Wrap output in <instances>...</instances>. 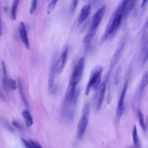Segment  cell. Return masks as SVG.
<instances>
[{"label": "cell", "mask_w": 148, "mask_h": 148, "mask_svg": "<svg viewBox=\"0 0 148 148\" xmlns=\"http://www.w3.org/2000/svg\"><path fill=\"white\" fill-rule=\"evenodd\" d=\"M105 12L106 6L105 5L98 9V10L94 13V14L92 16L91 25L88 30L91 31L94 34H96L98 27L100 25L101 22L103 18Z\"/></svg>", "instance_id": "8992f818"}, {"label": "cell", "mask_w": 148, "mask_h": 148, "mask_svg": "<svg viewBox=\"0 0 148 148\" xmlns=\"http://www.w3.org/2000/svg\"><path fill=\"white\" fill-rule=\"evenodd\" d=\"M136 0H121L119 8L123 14V17H126L130 13L136 4Z\"/></svg>", "instance_id": "9c48e42d"}, {"label": "cell", "mask_w": 148, "mask_h": 148, "mask_svg": "<svg viewBox=\"0 0 148 148\" xmlns=\"http://www.w3.org/2000/svg\"><path fill=\"white\" fill-rule=\"evenodd\" d=\"M21 142L25 148H33L32 144L30 140H27L24 138H21Z\"/></svg>", "instance_id": "cb8c5ba5"}, {"label": "cell", "mask_w": 148, "mask_h": 148, "mask_svg": "<svg viewBox=\"0 0 148 148\" xmlns=\"http://www.w3.org/2000/svg\"><path fill=\"white\" fill-rule=\"evenodd\" d=\"M56 62H54L51 65L49 75V79H48V88L50 90H51L54 87V80H55V76L56 75V66H55Z\"/></svg>", "instance_id": "5bb4252c"}, {"label": "cell", "mask_w": 148, "mask_h": 148, "mask_svg": "<svg viewBox=\"0 0 148 148\" xmlns=\"http://www.w3.org/2000/svg\"><path fill=\"white\" fill-rule=\"evenodd\" d=\"M90 114V105L89 103H86L82 112V114L77 124V136L78 139H80L84 135L85 130L87 128L88 123Z\"/></svg>", "instance_id": "277c9868"}, {"label": "cell", "mask_w": 148, "mask_h": 148, "mask_svg": "<svg viewBox=\"0 0 148 148\" xmlns=\"http://www.w3.org/2000/svg\"><path fill=\"white\" fill-rule=\"evenodd\" d=\"M91 11V6L85 5L83 6L78 17V25H80L87 18Z\"/></svg>", "instance_id": "4fadbf2b"}, {"label": "cell", "mask_w": 148, "mask_h": 148, "mask_svg": "<svg viewBox=\"0 0 148 148\" xmlns=\"http://www.w3.org/2000/svg\"><path fill=\"white\" fill-rule=\"evenodd\" d=\"M79 95V90L76 88V86L69 84L62 106V115L67 121L73 119Z\"/></svg>", "instance_id": "6da1fadb"}, {"label": "cell", "mask_w": 148, "mask_h": 148, "mask_svg": "<svg viewBox=\"0 0 148 148\" xmlns=\"http://www.w3.org/2000/svg\"><path fill=\"white\" fill-rule=\"evenodd\" d=\"M132 135V140H133L134 145L136 147L140 148V140H139V138L138 135L137 128H136V126L135 125H134Z\"/></svg>", "instance_id": "ac0fdd59"}, {"label": "cell", "mask_w": 148, "mask_h": 148, "mask_svg": "<svg viewBox=\"0 0 148 148\" xmlns=\"http://www.w3.org/2000/svg\"><path fill=\"white\" fill-rule=\"evenodd\" d=\"M58 1V0H51V2L49 3V4L48 5V6L47 7L46 12H47V14H50V13H52V12L54 9Z\"/></svg>", "instance_id": "44dd1931"}, {"label": "cell", "mask_w": 148, "mask_h": 148, "mask_svg": "<svg viewBox=\"0 0 148 148\" xmlns=\"http://www.w3.org/2000/svg\"><path fill=\"white\" fill-rule=\"evenodd\" d=\"M78 2H79V0H72L71 6H70V12L71 14H73L75 12V10L78 4Z\"/></svg>", "instance_id": "d4e9b609"}, {"label": "cell", "mask_w": 148, "mask_h": 148, "mask_svg": "<svg viewBox=\"0 0 148 148\" xmlns=\"http://www.w3.org/2000/svg\"><path fill=\"white\" fill-rule=\"evenodd\" d=\"M20 0H13L11 7V18L12 20H15L16 18L17 10Z\"/></svg>", "instance_id": "d6986e66"}, {"label": "cell", "mask_w": 148, "mask_h": 148, "mask_svg": "<svg viewBox=\"0 0 148 148\" xmlns=\"http://www.w3.org/2000/svg\"><path fill=\"white\" fill-rule=\"evenodd\" d=\"M148 28V17L147 18V20L145 25V28Z\"/></svg>", "instance_id": "f546056e"}, {"label": "cell", "mask_w": 148, "mask_h": 148, "mask_svg": "<svg viewBox=\"0 0 148 148\" xmlns=\"http://www.w3.org/2000/svg\"><path fill=\"white\" fill-rule=\"evenodd\" d=\"M103 69L101 66H96L92 71L90 79L85 89V95H88L91 88L95 90L99 87L101 81V75Z\"/></svg>", "instance_id": "3957f363"}, {"label": "cell", "mask_w": 148, "mask_h": 148, "mask_svg": "<svg viewBox=\"0 0 148 148\" xmlns=\"http://www.w3.org/2000/svg\"><path fill=\"white\" fill-rule=\"evenodd\" d=\"M148 84V72L146 71L140 80V83L139 84V92L140 94L143 92V91L145 90L146 87H147Z\"/></svg>", "instance_id": "2e32d148"}, {"label": "cell", "mask_w": 148, "mask_h": 148, "mask_svg": "<svg viewBox=\"0 0 148 148\" xmlns=\"http://www.w3.org/2000/svg\"><path fill=\"white\" fill-rule=\"evenodd\" d=\"M85 62L86 60L84 57H81L79 60L77 64L75 65L73 70L69 81V84L76 86V85L79 83L83 73Z\"/></svg>", "instance_id": "5b68a950"}, {"label": "cell", "mask_w": 148, "mask_h": 148, "mask_svg": "<svg viewBox=\"0 0 148 148\" xmlns=\"http://www.w3.org/2000/svg\"><path fill=\"white\" fill-rule=\"evenodd\" d=\"M32 144V146H33V148H43L41 145L38 143L37 142L35 141V140H30Z\"/></svg>", "instance_id": "4316f807"}, {"label": "cell", "mask_w": 148, "mask_h": 148, "mask_svg": "<svg viewBox=\"0 0 148 148\" xmlns=\"http://www.w3.org/2000/svg\"><path fill=\"white\" fill-rule=\"evenodd\" d=\"M138 114L139 122L140 126L141 128L142 129V130L143 131L146 132V130H147V127H146V123H145V120H144V116H143V113L140 111H139V110L138 112Z\"/></svg>", "instance_id": "ffe728a7"}, {"label": "cell", "mask_w": 148, "mask_h": 148, "mask_svg": "<svg viewBox=\"0 0 148 148\" xmlns=\"http://www.w3.org/2000/svg\"><path fill=\"white\" fill-rule=\"evenodd\" d=\"M18 33L20 37V39L24 44V46L28 49L29 50L30 45L28 38L27 32L25 28V25L23 21H21L18 24Z\"/></svg>", "instance_id": "30bf717a"}, {"label": "cell", "mask_w": 148, "mask_h": 148, "mask_svg": "<svg viewBox=\"0 0 148 148\" xmlns=\"http://www.w3.org/2000/svg\"><path fill=\"white\" fill-rule=\"evenodd\" d=\"M147 3H148V0H142V3H141V5H140L141 8L144 9L146 6Z\"/></svg>", "instance_id": "83f0119b"}, {"label": "cell", "mask_w": 148, "mask_h": 148, "mask_svg": "<svg viewBox=\"0 0 148 148\" xmlns=\"http://www.w3.org/2000/svg\"><path fill=\"white\" fill-rule=\"evenodd\" d=\"M123 18V12L120 9L117 7L116 11L109 19L106 29L101 36V43L104 42L108 38L112 37L116 34Z\"/></svg>", "instance_id": "7a4b0ae2"}, {"label": "cell", "mask_w": 148, "mask_h": 148, "mask_svg": "<svg viewBox=\"0 0 148 148\" xmlns=\"http://www.w3.org/2000/svg\"><path fill=\"white\" fill-rule=\"evenodd\" d=\"M128 87V80H126V82L124 83L123 90L121 92V94L120 95L118 103H117V107L116 110V119L119 120L122 115L123 114L124 110H125V105H124V100H125V97L127 92V90Z\"/></svg>", "instance_id": "52a82bcc"}, {"label": "cell", "mask_w": 148, "mask_h": 148, "mask_svg": "<svg viewBox=\"0 0 148 148\" xmlns=\"http://www.w3.org/2000/svg\"><path fill=\"white\" fill-rule=\"evenodd\" d=\"M2 21H1V14H0V36L2 35Z\"/></svg>", "instance_id": "f1b7e54d"}, {"label": "cell", "mask_w": 148, "mask_h": 148, "mask_svg": "<svg viewBox=\"0 0 148 148\" xmlns=\"http://www.w3.org/2000/svg\"><path fill=\"white\" fill-rule=\"evenodd\" d=\"M68 53V50L66 48L61 53L57 61L56 62V72L57 75H60L63 71L66 64Z\"/></svg>", "instance_id": "ba28073f"}, {"label": "cell", "mask_w": 148, "mask_h": 148, "mask_svg": "<svg viewBox=\"0 0 148 148\" xmlns=\"http://www.w3.org/2000/svg\"><path fill=\"white\" fill-rule=\"evenodd\" d=\"M22 116L27 127H31L33 124V119L29 112L27 109L24 110L22 112Z\"/></svg>", "instance_id": "9a60e30c"}, {"label": "cell", "mask_w": 148, "mask_h": 148, "mask_svg": "<svg viewBox=\"0 0 148 148\" xmlns=\"http://www.w3.org/2000/svg\"><path fill=\"white\" fill-rule=\"evenodd\" d=\"M12 124L13 125V126L19 130H21L22 127H21V125H20V124L16 120H13L12 121Z\"/></svg>", "instance_id": "484cf974"}, {"label": "cell", "mask_w": 148, "mask_h": 148, "mask_svg": "<svg viewBox=\"0 0 148 148\" xmlns=\"http://www.w3.org/2000/svg\"><path fill=\"white\" fill-rule=\"evenodd\" d=\"M38 0H31V5L29 8V13L33 14L36 9Z\"/></svg>", "instance_id": "603a6c76"}, {"label": "cell", "mask_w": 148, "mask_h": 148, "mask_svg": "<svg viewBox=\"0 0 148 148\" xmlns=\"http://www.w3.org/2000/svg\"><path fill=\"white\" fill-rule=\"evenodd\" d=\"M124 43H122L115 51L110 64V69L111 70L116 66V65L117 64V62L120 60L123 51L124 50Z\"/></svg>", "instance_id": "8fae6325"}, {"label": "cell", "mask_w": 148, "mask_h": 148, "mask_svg": "<svg viewBox=\"0 0 148 148\" xmlns=\"http://www.w3.org/2000/svg\"><path fill=\"white\" fill-rule=\"evenodd\" d=\"M106 88V80H105L101 83V84L100 85L99 88L98 97V100H97V110H99L102 106V105L104 98H105Z\"/></svg>", "instance_id": "7c38bea8"}, {"label": "cell", "mask_w": 148, "mask_h": 148, "mask_svg": "<svg viewBox=\"0 0 148 148\" xmlns=\"http://www.w3.org/2000/svg\"><path fill=\"white\" fill-rule=\"evenodd\" d=\"M148 58V50H147V53H146V59Z\"/></svg>", "instance_id": "4dcf8cb0"}, {"label": "cell", "mask_w": 148, "mask_h": 148, "mask_svg": "<svg viewBox=\"0 0 148 148\" xmlns=\"http://www.w3.org/2000/svg\"><path fill=\"white\" fill-rule=\"evenodd\" d=\"M17 83H18V90H19V92H20V94L21 98L22 99V101H23V103H24V105H26L28 107V104L27 100L26 99L25 95V93H24V89H23L22 82H21V79L20 78L18 80Z\"/></svg>", "instance_id": "e0dca14e"}, {"label": "cell", "mask_w": 148, "mask_h": 148, "mask_svg": "<svg viewBox=\"0 0 148 148\" xmlns=\"http://www.w3.org/2000/svg\"><path fill=\"white\" fill-rule=\"evenodd\" d=\"M8 86L9 90H11L13 91L15 90L17 87V86L16 84V80L13 79H11V78H8Z\"/></svg>", "instance_id": "7402d4cb"}]
</instances>
